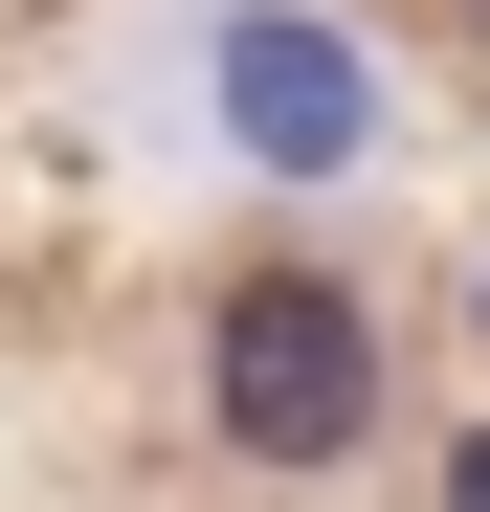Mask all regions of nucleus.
<instances>
[{"mask_svg":"<svg viewBox=\"0 0 490 512\" xmlns=\"http://www.w3.org/2000/svg\"><path fill=\"white\" fill-rule=\"evenodd\" d=\"M201 379H223V446H245V468H357V446H379V312H357L335 268H245Z\"/></svg>","mask_w":490,"mask_h":512,"instance_id":"nucleus-1","label":"nucleus"},{"mask_svg":"<svg viewBox=\"0 0 490 512\" xmlns=\"http://www.w3.org/2000/svg\"><path fill=\"white\" fill-rule=\"evenodd\" d=\"M245 134H268V156H335L357 134V67L312 45V23H245Z\"/></svg>","mask_w":490,"mask_h":512,"instance_id":"nucleus-2","label":"nucleus"},{"mask_svg":"<svg viewBox=\"0 0 490 512\" xmlns=\"http://www.w3.org/2000/svg\"><path fill=\"white\" fill-rule=\"evenodd\" d=\"M468 23H490V0H468Z\"/></svg>","mask_w":490,"mask_h":512,"instance_id":"nucleus-3","label":"nucleus"}]
</instances>
